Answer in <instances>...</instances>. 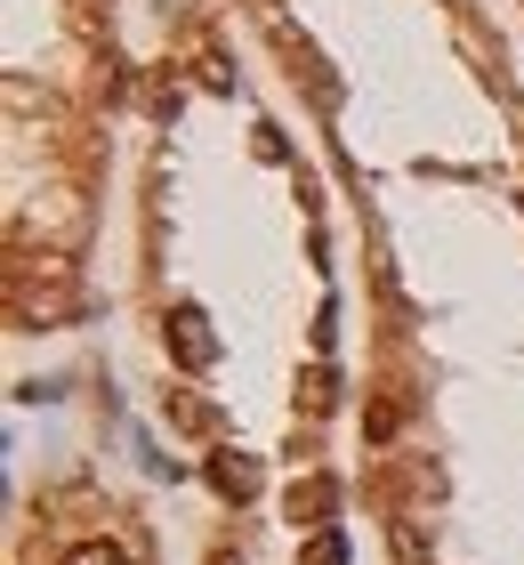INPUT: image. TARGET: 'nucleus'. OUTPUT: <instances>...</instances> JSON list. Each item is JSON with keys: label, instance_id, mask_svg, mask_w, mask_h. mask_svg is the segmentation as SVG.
Wrapping results in <instances>:
<instances>
[{"label": "nucleus", "instance_id": "1", "mask_svg": "<svg viewBox=\"0 0 524 565\" xmlns=\"http://www.w3.org/2000/svg\"><path fill=\"white\" fill-rule=\"evenodd\" d=\"M331 509H339V484H331V477H299L291 493H282V518H291V525H314V533L331 525Z\"/></svg>", "mask_w": 524, "mask_h": 565}, {"label": "nucleus", "instance_id": "2", "mask_svg": "<svg viewBox=\"0 0 524 565\" xmlns=\"http://www.w3.org/2000/svg\"><path fill=\"white\" fill-rule=\"evenodd\" d=\"M170 348H178V364H186V372H202L210 355H218V340H210V323H202V307H178V316H170Z\"/></svg>", "mask_w": 524, "mask_h": 565}, {"label": "nucleus", "instance_id": "3", "mask_svg": "<svg viewBox=\"0 0 524 565\" xmlns=\"http://www.w3.org/2000/svg\"><path fill=\"white\" fill-rule=\"evenodd\" d=\"M202 477H210V484H218V493H226V501H250V493H258V469H250V460H243V452H226V445H218V452H210V469H202Z\"/></svg>", "mask_w": 524, "mask_h": 565}, {"label": "nucleus", "instance_id": "4", "mask_svg": "<svg viewBox=\"0 0 524 565\" xmlns=\"http://www.w3.org/2000/svg\"><path fill=\"white\" fill-rule=\"evenodd\" d=\"M65 565H129V550H121V542H73Z\"/></svg>", "mask_w": 524, "mask_h": 565}, {"label": "nucleus", "instance_id": "5", "mask_svg": "<svg viewBox=\"0 0 524 565\" xmlns=\"http://www.w3.org/2000/svg\"><path fill=\"white\" fill-rule=\"evenodd\" d=\"M307 565H347V533H339V525H323V533L307 542Z\"/></svg>", "mask_w": 524, "mask_h": 565}, {"label": "nucleus", "instance_id": "6", "mask_svg": "<svg viewBox=\"0 0 524 565\" xmlns=\"http://www.w3.org/2000/svg\"><path fill=\"white\" fill-rule=\"evenodd\" d=\"M363 428H372V445H387V436L404 428V413H396V404H372V420H363Z\"/></svg>", "mask_w": 524, "mask_h": 565}, {"label": "nucleus", "instance_id": "7", "mask_svg": "<svg viewBox=\"0 0 524 565\" xmlns=\"http://www.w3.org/2000/svg\"><path fill=\"white\" fill-rule=\"evenodd\" d=\"M210 565H243V557H234V550H218V557H210Z\"/></svg>", "mask_w": 524, "mask_h": 565}]
</instances>
